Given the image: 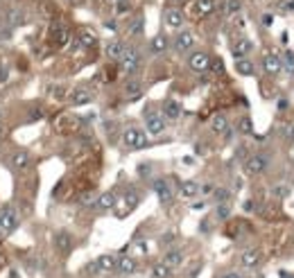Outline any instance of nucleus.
<instances>
[{
  "mask_svg": "<svg viewBox=\"0 0 294 278\" xmlns=\"http://www.w3.org/2000/svg\"><path fill=\"white\" fill-rule=\"evenodd\" d=\"M123 140L129 149H145L149 145V134H145L138 127H127L123 132Z\"/></svg>",
  "mask_w": 294,
  "mask_h": 278,
  "instance_id": "obj_1",
  "label": "nucleus"
},
{
  "mask_svg": "<svg viewBox=\"0 0 294 278\" xmlns=\"http://www.w3.org/2000/svg\"><path fill=\"white\" fill-rule=\"evenodd\" d=\"M18 224H20V217L14 206H5V208L0 210V233L2 235L14 233L18 229Z\"/></svg>",
  "mask_w": 294,
  "mask_h": 278,
  "instance_id": "obj_2",
  "label": "nucleus"
},
{
  "mask_svg": "<svg viewBox=\"0 0 294 278\" xmlns=\"http://www.w3.org/2000/svg\"><path fill=\"white\" fill-rule=\"evenodd\" d=\"M270 167V158L263 156V154H254L245 161V174L247 176H260L263 172H267Z\"/></svg>",
  "mask_w": 294,
  "mask_h": 278,
  "instance_id": "obj_3",
  "label": "nucleus"
},
{
  "mask_svg": "<svg viewBox=\"0 0 294 278\" xmlns=\"http://www.w3.org/2000/svg\"><path fill=\"white\" fill-rule=\"evenodd\" d=\"M138 68H141V52L136 48H127L120 59V70L125 75H134Z\"/></svg>",
  "mask_w": 294,
  "mask_h": 278,
  "instance_id": "obj_4",
  "label": "nucleus"
},
{
  "mask_svg": "<svg viewBox=\"0 0 294 278\" xmlns=\"http://www.w3.org/2000/svg\"><path fill=\"white\" fill-rule=\"evenodd\" d=\"M152 188H154V192H156V197H158V201H161L163 206H170L172 204V199H174V190H172V185H170V181L167 179H154L152 181Z\"/></svg>",
  "mask_w": 294,
  "mask_h": 278,
  "instance_id": "obj_5",
  "label": "nucleus"
},
{
  "mask_svg": "<svg viewBox=\"0 0 294 278\" xmlns=\"http://www.w3.org/2000/svg\"><path fill=\"white\" fill-rule=\"evenodd\" d=\"M70 41V32L64 23H52L50 25V43L54 48H66Z\"/></svg>",
  "mask_w": 294,
  "mask_h": 278,
  "instance_id": "obj_6",
  "label": "nucleus"
},
{
  "mask_svg": "<svg viewBox=\"0 0 294 278\" xmlns=\"http://www.w3.org/2000/svg\"><path fill=\"white\" fill-rule=\"evenodd\" d=\"M145 127H147V134L152 136H161L165 132V118L161 113H154V111H147L145 116Z\"/></svg>",
  "mask_w": 294,
  "mask_h": 278,
  "instance_id": "obj_7",
  "label": "nucleus"
},
{
  "mask_svg": "<svg viewBox=\"0 0 294 278\" xmlns=\"http://www.w3.org/2000/svg\"><path fill=\"white\" fill-rule=\"evenodd\" d=\"M172 45H174L176 52H181V54L190 52V50L195 48V34H192V32H188V29H181V32L174 36Z\"/></svg>",
  "mask_w": 294,
  "mask_h": 278,
  "instance_id": "obj_8",
  "label": "nucleus"
},
{
  "mask_svg": "<svg viewBox=\"0 0 294 278\" xmlns=\"http://www.w3.org/2000/svg\"><path fill=\"white\" fill-rule=\"evenodd\" d=\"M163 23L170 29H181L186 25V16H183L181 9H176V7H167L165 14H163Z\"/></svg>",
  "mask_w": 294,
  "mask_h": 278,
  "instance_id": "obj_9",
  "label": "nucleus"
},
{
  "mask_svg": "<svg viewBox=\"0 0 294 278\" xmlns=\"http://www.w3.org/2000/svg\"><path fill=\"white\" fill-rule=\"evenodd\" d=\"M211 61L213 59L206 52H192L190 57H188V68L195 70V73H204V70L211 68Z\"/></svg>",
  "mask_w": 294,
  "mask_h": 278,
  "instance_id": "obj_10",
  "label": "nucleus"
},
{
  "mask_svg": "<svg viewBox=\"0 0 294 278\" xmlns=\"http://www.w3.org/2000/svg\"><path fill=\"white\" fill-rule=\"evenodd\" d=\"M240 265L245 269H258L263 265V254L258 249H247L240 254Z\"/></svg>",
  "mask_w": 294,
  "mask_h": 278,
  "instance_id": "obj_11",
  "label": "nucleus"
},
{
  "mask_svg": "<svg viewBox=\"0 0 294 278\" xmlns=\"http://www.w3.org/2000/svg\"><path fill=\"white\" fill-rule=\"evenodd\" d=\"M263 70L267 75H279L281 70H283V61H281V57L276 52H267L263 57Z\"/></svg>",
  "mask_w": 294,
  "mask_h": 278,
  "instance_id": "obj_12",
  "label": "nucleus"
},
{
  "mask_svg": "<svg viewBox=\"0 0 294 278\" xmlns=\"http://www.w3.org/2000/svg\"><path fill=\"white\" fill-rule=\"evenodd\" d=\"M118 274H123V276H134L138 272V260L134 256H120L118 258V267H116Z\"/></svg>",
  "mask_w": 294,
  "mask_h": 278,
  "instance_id": "obj_13",
  "label": "nucleus"
},
{
  "mask_svg": "<svg viewBox=\"0 0 294 278\" xmlns=\"http://www.w3.org/2000/svg\"><path fill=\"white\" fill-rule=\"evenodd\" d=\"M29 165H32V156H29V151L18 149V151H14V154H11V167H14L16 172L29 170Z\"/></svg>",
  "mask_w": 294,
  "mask_h": 278,
  "instance_id": "obj_14",
  "label": "nucleus"
},
{
  "mask_svg": "<svg viewBox=\"0 0 294 278\" xmlns=\"http://www.w3.org/2000/svg\"><path fill=\"white\" fill-rule=\"evenodd\" d=\"M125 50H127V45L123 43V41H109L107 45H104V54H107L109 61H120L125 54Z\"/></svg>",
  "mask_w": 294,
  "mask_h": 278,
  "instance_id": "obj_15",
  "label": "nucleus"
},
{
  "mask_svg": "<svg viewBox=\"0 0 294 278\" xmlns=\"http://www.w3.org/2000/svg\"><path fill=\"white\" fill-rule=\"evenodd\" d=\"M181 113H183V109H181V104L176 102V100H165V102H163L161 116L165 118V120H179V118H181Z\"/></svg>",
  "mask_w": 294,
  "mask_h": 278,
  "instance_id": "obj_16",
  "label": "nucleus"
},
{
  "mask_svg": "<svg viewBox=\"0 0 294 278\" xmlns=\"http://www.w3.org/2000/svg\"><path fill=\"white\" fill-rule=\"evenodd\" d=\"M141 204V195H138L134 188H129V190H125V195H123V201H120V206H125V210H123V215L120 217H125V215L129 213V210H134L136 206Z\"/></svg>",
  "mask_w": 294,
  "mask_h": 278,
  "instance_id": "obj_17",
  "label": "nucleus"
},
{
  "mask_svg": "<svg viewBox=\"0 0 294 278\" xmlns=\"http://www.w3.org/2000/svg\"><path fill=\"white\" fill-rule=\"evenodd\" d=\"M254 50V43H251V39H238L233 45H231V54H233L235 59H245L247 54Z\"/></svg>",
  "mask_w": 294,
  "mask_h": 278,
  "instance_id": "obj_18",
  "label": "nucleus"
},
{
  "mask_svg": "<svg viewBox=\"0 0 294 278\" xmlns=\"http://www.w3.org/2000/svg\"><path fill=\"white\" fill-rule=\"evenodd\" d=\"M5 23L9 25V27H18V25L25 23V11L20 9V7H9V9L5 11Z\"/></svg>",
  "mask_w": 294,
  "mask_h": 278,
  "instance_id": "obj_19",
  "label": "nucleus"
},
{
  "mask_svg": "<svg viewBox=\"0 0 294 278\" xmlns=\"http://www.w3.org/2000/svg\"><path fill=\"white\" fill-rule=\"evenodd\" d=\"M57 129L59 132H64V134H73L79 129V120L75 116H68V113H66V116H61L57 120Z\"/></svg>",
  "mask_w": 294,
  "mask_h": 278,
  "instance_id": "obj_20",
  "label": "nucleus"
},
{
  "mask_svg": "<svg viewBox=\"0 0 294 278\" xmlns=\"http://www.w3.org/2000/svg\"><path fill=\"white\" fill-rule=\"evenodd\" d=\"M54 247H57L59 254H68L70 249H73V238H70V233H66V231H61V233L54 235Z\"/></svg>",
  "mask_w": 294,
  "mask_h": 278,
  "instance_id": "obj_21",
  "label": "nucleus"
},
{
  "mask_svg": "<svg viewBox=\"0 0 294 278\" xmlns=\"http://www.w3.org/2000/svg\"><path fill=\"white\" fill-rule=\"evenodd\" d=\"M116 204H118L116 192H113V190H107V192H102V195H98L95 208H100V210H111Z\"/></svg>",
  "mask_w": 294,
  "mask_h": 278,
  "instance_id": "obj_22",
  "label": "nucleus"
},
{
  "mask_svg": "<svg viewBox=\"0 0 294 278\" xmlns=\"http://www.w3.org/2000/svg\"><path fill=\"white\" fill-rule=\"evenodd\" d=\"M163 263H165L170 269H179L183 263H186V256H183V251H179V249H170L165 254V258H163Z\"/></svg>",
  "mask_w": 294,
  "mask_h": 278,
  "instance_id": "obj_23",
  "label": "nucleus"
},
{
  "mask_svg": "<svg viewBox=\"0 0 294 278\" xmlns=\"http://www.w3.org/2000/svg\"><path fill=\"white\" fill-rule=\"evenodd\" d=\"M77 43L82 45V48H95V45H98V36H95L88 27H82L77 32Z\"/></svg>",
  "mask_w": 294,
  "mask_h": 278,
  "instance_id": "obj_24",
  "label": "nucleus"
},
{
  "mask_svg": "<svg viewBox=\"0 0 294 278\" xmlns=\"http://www.w3.org/2000/svg\"><path fill=\"white\" fill-rule=\"evenodd\" d=\"M211 129H213V134H222V136H224V134L229 132V118H226L224 113H215V116L211 118Z\"/></svg>",
  "mask_w": 294,
  "mask_h": 278,
  "instance_id": "obj_25",
  "label": "nucleus"
},
{
  "mask_svg": "<svg viewBox=\"0 0 294 278\" xmlns=\"http://www.w3.org/2000/svg\"><path fill=\"white\" fill-rule=\"evenodd\" d=\"M95 263L100 267V274H111L118 267V258H113V256H100V258H95Z\"/></svg>",
  "mask_w": 294,
  "mask_h": 278,
  "instance_id": "obj_26",
  "label": "nucleus"
},
{
  "mask_svg": "<svg viewBox=\"0 0 294 278\" xmlns=\"http://www.w3.org/2000/svg\"><path fill=\"white\" fill-rule=\"evenodd\" d=\"M215 0H195V14L197 16H208V14H213L215 11Z\"/></svg>",
  "mask_w": 294,
  "mask_h": 278,
  "instance_id": "obj_27",
  "label": "nucleus"
},
{
  "mask_svg": "<svg viewBox=\"0 0 294 278\" xmlns=\"http://www.w3.org/2000/svg\"><path fill=\"white\" fill-rule=\"evenodd\" d=\"M143 95V86L138 79H129L127 84H125V98L127 100H138Z\"/></svg>",
  "mask_w": 294,
  "mask_h": 278,
  "instance_id": "obj_28",
  "label": "nucleus"
},
{
  "mask_svg": "<svg viewBox=\"0 0 294 278\" xmlns=\"http://www.w3.org/2000/svg\"><path fill=\"white\" fill-rule=\"evenodd\" d=\"M172 272H174V269H170L161 260V263H154L152 265V269H149V278H172Z\"/></svg>",
  "mask_w": 294,
  "mask_h": 278,
  "instance_id": "obj_29",
  "label": "nucleus"
},
{
  "mask_svg": "<svg viewBox=\"0 0 294 278\" xmlns=\"http://www.w3.org/2000/svg\"><path fill=\"white\" fill-rule=\"evenodd\" d=\"M167 48H170V41H167V36H165V34H156V36L152 39V43H149V50H152L154 54L165 52Z\"/></svg>",
  "mask_w": 294,
  "mask_h": 278,
  "instance_id": "obj_30",
  "label": "nucleus"
},
{
  "mask_svg": "<svg viewBox=\"0 0 294 278\" xmlns=\"http://www.w3.org/2000/svg\"><path fill=\"white\" fill-rule=\"evenodd\" d=\"M91 93L88 91H84V88H77V91H73L70 93V102L75 104V107H82V104H88L91 102Z\"/></svg>",
  "mask_w": 294,
  "mask_h": 278,
  "instance_id": "obj_31",
  "label": "nucleus"
},
{
  "mask_svg": "<svg viewBox=\"0 0 294 278\" xmlns=\"http://www.w3.org/2000/svg\"><path fill=\"white\" fill-rule=\"evenodd\" d=\"M179 195L186 197V199H192V197L199 195V185H197L195 181H183L181 188H179Z\"/></svg>",
  "mask_w": 294,
  "mask_h": 278,
  "instance_id": "obj_32",
  "label": "nucleus"
},
{
  "mask_svg": "<svg viewBox=\"0 0 294 278\" xmlns=\"http://www.w3.org/2000/svg\"><path fill=\"white\" fill-rule=\"evenodd\" d=\"M235 70H238V73L240 75H245V77H249V75H254V61H251V59H238V61H235Z\"/></svg>",
  "mask_w": 294,
  "mask_h": 278,
  "instance_id": "obj_33",
  "label": "nucleus"
},
{
  "mask_svg": "<svg viewBox=\"0 0 294 278\" xmlns=\"http://www.w3.org/2000/svg\"><path fill=\"white\" fill-rule=\"evenodd\" d=\"M281 61H283L285 70H288L290 75H294V52L292 50H285V54L281 57Z\"/></svg>",
  "mask_w": 294,
  "mask_h": 278,
  "instance_id": "obj_34",
  "label": "nucleus"
},
{
  "mask_svg": "<svg viewBox=\"0 0 294 278\" xmlns=\"http://www.w3.org/2000/svg\"><path fill=\"white\" fill-rule=\"evenodd\" d=\"M238 129H240L242 136H251V134H254V125H251V120L247 116L240 118V122H238Z\"/></svg>",
  "mask_w": 294,
  "mask_h": 278,
  "instance_id": "obj_35",
  "label": "nucleus"
},
{
  "mask_svg": "<svg viewBox=\"0 0 294 278\" xmlns=\"http://www.w3.org/2000/svg\"><path fill=\"white\" fill-rule=\"evenodd\" d=\"M272 195L279 197V199H285V197L290 195V185H288V183H276V185H274V190H272Z\"/></svg>",
  "mask_w": 294,
  "mask_h": 278,
  "instance_id": "obj_36",
  "label": "nucleus"
},
{
  "mask_svg": "<svg viewBox=\"0 0 294 278\" xmlns=\"http://www.w3.org/2000/svg\"><path fill=\"white\" fill-rule=\"evenodd\" d=\"M95 201H98V195H95V192H86V195L79 197V204H82L84 208H88V206H95Z\"/></svg>",
  "mask_w": 294,
  "mask_h": 278,
  "instance_id": "obj_37",
  "label": "nucleus"
},
{
  "mask_svg": "<svg viewBox=\"0 0 294 278\" xmlns=\"http://www.w3.org/2000/svg\"><path fill=\"white\" fill-rule=\"evenodd\" d=\"M129 11H132V2H129V0H118V5H116V16L129 14Z\"/></svg>",
  "mask_w": 294,
  "mask_h": 278,
  "instance_id": "obj_38",
  "label": "nucleus"
},
{
  "mask_svg": "<svg viewBox=\"0 0 294 278\" xmlns=\"http://www.w3.org/2000/svg\"><path fill=\"white\" fill-rule=\"evenodd\" d=\"M215 215H217V217H220V220H226V217H229V215H231V206L226 204V201H224V204H217V208H215Z\"/></svg>",
  "mask_w": 294,
  "mask_h": 278,
  "instance_id": "obj_39",
  "label": "nucleus"
},
{
  "mask_svg": "<svg viewBox=\"0 0 294 278\" xmlns=\"http://www.w3.org/2000/svg\"><path fill=\"white\" fill-rule=\"evenodd\" d=\"M240 7H242L240 0H229V2H226V14H229V16L238 14V11H240Z\"/></svg>",
  "mask_w": 294,
  "mask_h": 278,
  "instance_id": "obj_40",
  "label": "nucleus"
},
{
  "mask_svg": "<svg viewBox=\"0 0 294 278\" xmlns=\"http://www.w3.org/2000/svg\"><path fill=\"white\" fill-rule=\"evenodd\" d=\"M129 34H134V36L143 34V18H136V20H134L132 27H129Z\"/></svg>",
  "mask_w": 294,
  "mask_h": 278,
  "instance_id": "obj_41",
  "label": "nucleus"
},
{
  "mask_svg": "<svg viewBox=\"0 0 294 278\" xmlns=\"http://www.w3.org/2000/svg\"><path fill=\"white\" fill-rule=\"evenodd\" d=\"M84 272H86L88 276H98V274H100V267H98V263H95V260H91V263H88L86 267H84Z\"/></svg>",
  "mask_w": 294,
  "mask_h": 278,
  "instance_id": "obj_42",
  "label": "nucleus"
},
{
  "mask_svg": "<svg viewBox=\"0 0 294 278\" xmlns=\"http://www.w3.org/2000/svg\"><path fill=\"white\" fill-rule=\"evenodd\" d=\"M50 95H54V100H64V95H66V88L50 86Z\"/></svg>",
  "mask_w": 294,
  "mask_h": 278,
  "instance_id": "obj_43",
  "label": "nucleus"
},
{
  "mask_svg": "<svg viewBox=\"0 0 294 278\" xmlns=\"http://www.w3.org/2000/svg\"><path fill=\"white\" fill-rule=\"evenodd\" d=\"M43 116H45V111H43V109H39V107H36V109H32V111H29V120H32V122L41 120V118H43Z\"/></svg>",
  "mask_w": 294,
  "mask_h": 278,
  "instance_id": "obj_44",
  "label": "nucleus"
},
{
  "mask_svg": "<svg viewBox=\"0 0 294 278\" xmlns=\"http://www.w3.org/2000/svg\"><path fill=\"white\" fill-rule=\"evenodd\" d=\"M215 197L220 199V204H224V201L231 197V192H229V190H215Z\"/></svg>",
  "mask_w": 294,
  "mask_h": 278,
  "instance_id": "obj_45",
  "label": "nucleus"
},
{
  "mask_svg": "<svg viewBox=\"0 0 294 278\" xmlns=\"http://www.w3.org/2000/svg\"><path fill=\"white\" fill-rule=\"evenodd\" d=\"M242 208H245V213H256V201L254 199H247Z\"/></svg>",
  "mask_w": 294,
  "mask_h": 278,
  "instance_id": "obj_46",
  "label": "nucleus"
},
{
  "mask_svg": "<svg viewBox=\"0 0 294 278\" xmlns=\"http://www.w3.org/2000/svg\"><path fill=\"white\" fill-rule=\"evenodd\" d=\"M7 79H9V70H7V66H0V84H5Z\"/></svg>",
  "mask_w": 294,
  "mask_h": 278,
  "instance_id": "obj_47",
  "label": "nucleus"
},
{
  "mask_svg": "<svg viewBox=\"0 0 294 278\" xmlns=\"http://www.w3.org/2000/svg\"><path fill=\"white\" fill-rule=\"evenodd\" d=\"M211 68L215 70V73H222V70H224V66H222L220 59H213V61H211Z\"/></svg>",
  "mask_w": 294,
  "mask_h": 278,
  "instance_id": "obj_48",
  "label": "nucleus"
},
{
  "mask_svg": "<svg viewBox=\"0 0 294 278\" xmlns=\"http://www.w3.org/2000/svg\"><path fill=\"white\" fill-rule=\"evenodd\" d=\"M199 192H204V195H213L215 192V185H211V183H206L204 188H199Z\"/></svg>",
  "mask_w": 294,
  "mask_h": 278,
  "instance_id": "obj_49",
  "label": "nucleus"
},
{
  "mask_svg": "<svg viewBox=\"0 0 294 278\" xmlns=\"http://www.w3.org/2000/svg\"><path fill=\"white\" fill-rule=\"evenodd\" d=\"M220 278H242V276H240V274H238V272H224Z\"/></svg>",
  "mask_w": 294,
  "mask_h": 278,
  "instance_id": "obj_50",
  "label": "nucleus"
},
{
  "mask_svg": "<svg viewBox=\"0 0 294 278\" xmlns=\"http://www.w3.org/2000/svg\"><path fill=\"white\" fill-rule=\"evenodd\" d=\"M5 138H7V127L2 125V122H0V142L5 140Z\"/></svg>",
  "mask_w": 294,
  "mask_h": 278,
  "instance_id": "obj_51",
  "label": "nucleus"
},
{
  "mask_svg": "<svg viewBox=\"0 0 294 278\" xmlns=\"http://www.w3.org/2000/svg\"><path fill=\"white\" fill-rule=\"evenodd\" d=\"M272 20H274V18H272V14H265V16H263V25H265V27H270Z\"/></svg>",
  "mask_w": 294,
  "mask_h": 278,
  "instance_id": "obj_52",
  "label": "nucleus"
},
{
  "mask_svg": "<svg viewBox=\"0 0 294 278\" xmlns=\"http://www.w3.org/2000/svg\"><path fill=\"white\" fill-rule=\"evenodd\" d=\"M7 276H9V278H20V274L16 272V269H9V274H7Z\"/></svg>",
  "mask_w": 294,
  "mask_h": 278,
  "instance_id": "obj_53",
  "label": "nucleus"
},
{
  "mask_svg": "<svg viewBox=\"0 0 294 278\" xmlns=\"http://www.w3.org/2000/svg\"><path fill=\"white\" fill-rule=\"evenodd\" d=\"M5 260H7V258H5V256H0V269L5 267Z\"/></svg>",
  "mask_w": 294,
  "mask_h": 278,
  "instance_id": "obj_54",
  "label": "nucleus"
},
{
  "mask_svg": "<svg viewBox=\"0 0 294 278\" xmlns=\"http://www.w3.org/2000/svg\"><path fill=\"white\" fill-rule=\"evenodd\" d=\"M281 276H283V278H294V274H285V272H283Z\"/></svg>",
  "mask_w": 294,
  "mask_h": 278,
  "instance_id": "obj_55",
  "label": "nucleus"
},
{
  "mask_svg": "<svg viewBox=\"0 0 294 278\" xmlns=\"http://www.w3.org/2000/svg\"><path fill=\"white\" fill-rule=\"evenodd\" d=\"M290 156H292V161H294V147H292V151H290Z\"/></svg>",
  "mask_w": 294,
  "mask_h": 278,
  "instance_id": "obj_56",
  "label": "nucleus"
},
{
  "mask_svg": "<svg viewBox=\"0 0 294 278\" xmlns=\"http://www.w3.org/2000/svg\"><path fill=\"white\" fill-rule=\"evenodd\" d=\"M0 244H2V233H0Z\"/></svg>",
  "mask_w": 294,
  "mask_h": 278,
  "instance_id": "obj_57",
  "label": "nucleus"
},
{
  "mask_svg": "<svg viewBox=\"0 0 294 278\" xmlns=\"http://www.w3.org/2000/svg\"><path fill=\"white\" fill-rule=\"evenodd\" d=\"M68 2H73V0H68Z\"/></svg>",
  "mask_w": 294,
  "mask_h": 278,
  "instance_id": "obj_58",
  "label": "nucleus"
},
{
  "mask_svg": "<svg viewBox=\"0 0 294 278\" xmlns=\"http://www.w3.org/2000/svg\"><path fill=\"white\" fill-rule=\"evenodd\" d=\"M116 2H118V0H116Z\"/></svg>",
  "mask_w": 294,
  "mask_h": 278,
  "instance_id": "obj_59",
  "label": "nucleus"
}]
</instances>
